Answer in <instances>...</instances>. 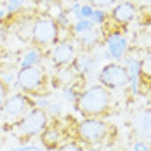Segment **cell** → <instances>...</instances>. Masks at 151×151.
<instances>
[{"mask_svg":"<svg viewBox=\"0 0 151 151\" xmlns=\"http://www.w3.org/2000/svg\"><path fill=\"white\" fill-rule=\"evenodd\" d=\"M73 108L82 118H106L113 113L111 91L99 83L80 91L73 101Z\"/></svg>","mask_w":151,"mask_h":151,"instance_id":"6da1fadb","label":"cell"},{"mask_svg":"<svg viewBox=\"0 0 151 151\" xmlns=\"http://www.w3.org/2000/svg\"><path fill=\"white\" fill-rule=\"evenodd\" d=\"M111 134H115V129L104 118H82L76 123L75 141L83 144L85 148L101 146L111 137Z\"/></svg>","mask_w":151,"mask_h":151,"instance_id":"7a4b0ae2","label":"cell"},{"mask_svg":"<svg viewBox=\"0 0 151 151\" xmlns=\"http://www.w3.org/2000/svg\"><path fill=\"white\" fill-rule=\"evenodd\" d=\"M49 75L40 66H28L19 68L16 73V85L17 89L31 97H47L50 94Z\"/></svg>","mask_w":151,"mask_h":151,"instance_id":"3957f363","label":"cell"},{"mask_svg":"<svg viewBox=\"0 0 151 151\" xmlns=\"http://www.w3.org/2000/svg\"><path fill=\"white\" fill-rule=\"evenodd\" d=\"M49 113L44 108L35 106L31 111H28L21 120H17L12 123V134L16 139L19 141V144H28V141H31L33 137H38L40 132L49 125Z\"/></svg>","mask_w":151,"mask_h":151,"instance_id":"277c9868","label":"cell"},{"mask_svg":"<svg viewBox=\"0 0 151 151\" xmlns=\"http://www.w3.org/2000/svg\"><path fill=\"white\" fill-rule=\"evenodd\" d=\"M31 45L44 50L45 47L56 45L59 42V24L50 14L35 16L33 30H31Z\"/></svg>","mask_w":151,"mask_h":151,"instance_id":"5b68a950","label":"cell"},{"mask_svg":"<svg viewBox=\"0 0 151 151\" xmlns=\"http://www.w3.org/2000/svg\"><path fill=\"white\" fill-rule=\"evenodd\" d=\"M37 106V99L31 97L24 92H16V94H9L4 101H2V115L7 122L16 123L21 120L28 111H31Z\"/></svg>","mask_w":151,"mask_h":151,"instance_id":"8992f818","label":"cell"},{"mask_svg":"<svg viewBox=\"0 0 151 151\" xmlns=\"http://www.w3.org/2000/svg\"><path fill=\"white\" fill-rule=\"evenodd\" d=\"M97 80H99V85L106 87L108 91H116V89H122V87H127L130 78H129V70L120 64V63H109L101 68L99 75H97Z\"/></svg>","mask_w":151,"mask_h":151,"instance_id":"52a82bcc","label":"cell"},{"mask_svg":"<svg viewBox=\"0 0 151 151\" xmlns=\"http://www.w3.org/2000/svg\"><path fill=\"white\" fill-rule=\"evenodd\" d=\"M101 33L108 45V56L115 61H122L129 50V40L123 35V30H101Z\"/></svg>","mask_w":151,"mask_h":151,"instance_id":"ba28073f","label":"cell"},{"mask_svg":"<svg viewBox=\"0 0 151 151\" xmlns=\"http://www.w3.org/2000/svg\"><path fill=\"white\" fill-rule=\"evenodd\" d=\"M76 56V49L70 42H61L58 45H54L49 52V58L52 61V64L56 68H66L71 66V63Z\"/></svg>","mask_w":151,"mask_h":151,"instance_id":"9c48e42d","label":"cell"},{"mask_svg":"<svg viewBox=\"0 0 151 151\" xmlns=\"http://www.w3.org/2000/svg\"><path fill=\"white\" fill-rule=\"evenodd\" d=\"M137 16V7L134 2H118L113 5L111 12L108 14V17L122 26H127L129 23H132Z\"/></svg>","mask_w":151,"mask_h":151,"instance_id":"30bf717a","label":"cell"},{"mask_svg":"<svg viewBox=\"0 0 151 151\" xmlns=\"http://www.w3.org/2000/svg\"><path fill=\"white\" fill-rule=\"evenodd\" d=\"M38 139H40V142H42V146H44L45 151H56L64 142V132L61 130L59 123L52 125L50 120H49V125L40 132Z\"/></svg>","mask_w":151,"mask_h":151,"instance_id":"8fae6325","label":"cell"},{"mask_svg":"<svg viewBox=\"0 0 151 151\" xmlns=\"http://www.w3.org/2000/svg\"><path fill=\"white\" fill-rule=\"evenodd\" d=\"M132 134L137 139H151V108L142 109L141 113H137L134 122H132Z\"/></svg>","mask_w":151,"mask_h":151,"instance_id":"7c38bea8","label":"cell"},{"mask_svg":"<svg viewBox=\"0 0 151 151\" xmlns=\"http://www.w3.org/2000/svg\"><path fill=\"white\" fill-rule=\"evenodd\" d=\"M101 37H103V33H101V28H91L89 31H83V33H80V35H76V42H78V45L83 49V52H89L91 49L99 44V40H101Z\"/></svg>","mask_w":151,"mask_h":151,"instance_id":"4fadbf2b","label":"cell"},{"mask_svg":"<svg viewBox=\"0 0 151 151\" xmlns=\"http://www.w3.org/2000/svg\"><path fill=\"white\" fill-rule=\"evenodd\" d=\"M71 68L78 75H87L96 68V58L91 56L89 52H80V54L75 56V59L71 63Z\"/></svg>","mask_w":151,"mask_h":151,"instance_id":"5bb4252c","label":"cell"},{"mask_svg":"<svg viewBox=\"0 0 151 151\" xmlns=\"http://www.w3.org/2000/svg\"><path fill=\"white\" fill-rule=\"evenodd\" d=\"M33 21H35V16H24L23 19H19L14 26V33L16 37L23 42H28L31 40V30H33Z\"/></svg>","mask_w":151,"mask_h":151,"instance_id":"9a60e30c","label":"cell"},{"mask_svg":"<svg viewBox=\"0 0 151 151\" xmlns=\"http://www.w3.org/2000/svg\"><path fill=\"white\" fill-rule=\"evenodd\" d=\"M42 52H44V50H40V49H37V47H31L30 50H26L24 56H23V61H21V68L38 66L40 61H42Z\"/></svg>","mask_w":151,"mask_h":151,"instance_id":"2e32d148","label":"cell"},{"mask_svg":"<svg viewBox=\"0 0 151 151\" xmlns=\"http://www.w3.org/2000/svg\"><path fill=\"white\" fill-rule=\"evenodd\" d=\"M96 24L92 23L91 19H76V23L71 26V31L75 33V35H80V33H83V31H89L91 28H94Z\"/></svg>","mask_w":151,"mask_h":151,"instance_id":"e0dca14e","label":"cell"},{"mask_svg":"<svg viewBox=\"0 0 151 151\" xmlns=\"http://www.w3.org/2000/svg\"><path fill=\"white\" fill-rule=\"evenodd\" d=\"M56 151H85V146L73 139V141H64Z\"/></svg>","mask_w":151,"mask_h":151,"instance_id":"ac0fdd59","label":"cell"},{"mask_svg":"<svg viewBox=\"0 0 151 151\" xmlns=\"http://www.w3.org/2000/svg\"><path fill=\"white\" fill-rule=\"evenodd\" d=\"M106 19H108V12H104V9H94V12H92V17H91V21L94 23V24L101 26V24L104 23Z\"/></svg>","mask_w":151,"mask_h":151,"instance_id":"d6986e66","label":"cell"},{"mask_svg":"<svg viewBox=\"0 0 151 151\" xmlns=\"http://www.w3.org/2000/svg\"><path fill=\"white\" fill-rule=\"evenodd\" d=\"M89 4L94 9H108V7L115 5L116 0H89Z\"/></svg>","mask_w":151,"mask_h":151,"instance_id":"ffe728a7","label":"cell"},{"mask_svg":"<svg viewBox=\"0 0 151 151\" xmlns=\"http://www.w3.org/2000/svg\"><path fill=\"white\" fill-rule=\"evenodd\" d=\"M132 151H151V146L148 141L144 139H137L136 142L132 144Z\"/></svg>","mask_w":151,"mask_h":151,"instance_id":"44dd1931","label":"cell"},{"mask_svg":"<svg viewBox=\"0 0 151 151\" xmlns=\"http://www.w3.org/2000/svg\"><path fill=\"white\" fill-rule=\"evenodd\" d=\"M92 12H94V7H92L91 4H87V5H82V7H80L78 19H91V17H92Z\"/></svg>","mask_w":151,"mask_h":151,"instance_id":"7402d4cb","label":"cell"},{"mask_svg":"<svg viewBox=\"0 0 151 151\" xmlns=\"http://www.w3.org/2000/svg\"><path fill=\"white\" fill-rule=\"evenodd\" d=\"M9 92H11V87L7 85V82L4 78H0V103L9 96Z\"/></svg>","mask_w":151,"mask_h":151,"instance_id":"603a6c76","label":"cell"},{"mask_svg":"<svg viewBox=\"0 0 151 151\" xmlns=\"http://www.w3.org/2000/svg\"><path fill=\"white\" fill-rule=\"evenodd\" d=\"M7 35H9V26L4 19V21H0V44H4L7 40Z\"/></svg>","mask_w":151,"mask_h":151,"instance_id":"cb8c5ba5","label":"cell"},{"mask_svg":"<svg viewBox=\"0 0 151 151\" xmlns=\"http://www.w3.org/2000/svg\"><path fill=\"white\" fill-rule=\"evenodd\" d=\"M12 151H42V150L37 148V146H23V148H17V150H12Z\"/></svg>","mask_w":151,"mask_h":151,"instance_id":"d4e9b609","label":"cell"},{"mask_svg":"<svg viewBox=\"0 0 151 151\" xmlns=\"http://www.w3.org/2000/svg\"><path fill=\"white\" fill-rule=\"evenodd\" d=\"M5 14H7V11H5L4 7H0V21H4V19H5Z\"/></svg>","mask_w":151,"mask_h":151,"instance_id":"484cf974","label":"cell"},{"mask_svg":"<svg viewBox=\"0 0 151 151\" xmlns=\"http://www.w3.org/2000/svg\"><path fill=\"white\" fill-rule=\"evenodd\" d=\"M85 151H103V150L97 148V146H89V148H85Z\"/></svg>","mask_w":151,"mask_h":151,"instance_id":"4316f807","label":"cell"},{"mask_svg":"<svg viewBox=\"0 0 151 151\" xmlns=\"http://www.w3.org/2000/svg\"><path fill=\"white\" fill-rule=\"evenodd\" d=\"M37 2H47V4H50V2H56V0H37Z\"/></svg>","mask_w":151,"mask_h":151,"instance_id":"83f0119b","label":"cell"},{"mask_svg":"<svg viewBox=\"0 0 151 151\" xmlns=\"http://www.w3.org/2000/svg\"><path fill=\"white\" fill-rule=\"evenodd\" d=\"M0 150H2V141H0Z\"/></svg>","mask_w":151,"mask_h":151,"instance_id":"f1b7e54d","label":"cell"},{"mask_svg":"<svg viewBox=\"0 0 151 151\" xmlns=\"http://www.w3.org/2000/svg\"><path fill=\"white\" fill-rule=\"evenodd\" d=\"M0 109H2V103H0Z\"/></svg>","mask_w":151,"mask_h":151,"instance_id":"f546056e","label":"cell"},{"mask_svg":"<svg viewBox=\"0 0 151 151\" xmlns=\"http://www.w3.org/2000/svg\"><path fill=\"white\" fill-rule=\"evenodd\" d=\"M23 2H26V0H23Z\"/></svg>","mask_w":151,"mask_h":151,"instance_id":"4dcf8cb0","label":"cell"}]
</instances>
